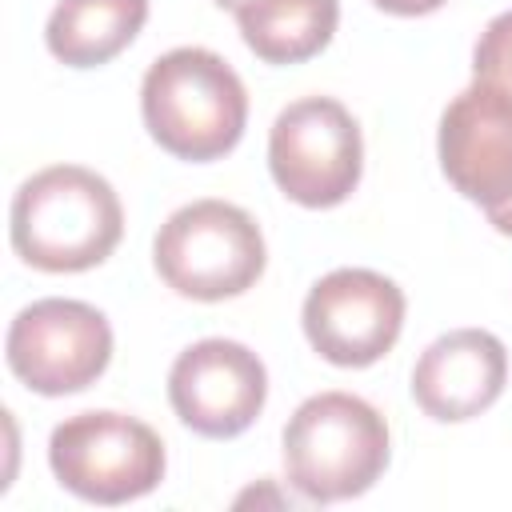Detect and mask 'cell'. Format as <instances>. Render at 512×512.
Instances as JSON below:
<instances>
[{
  "label": "cell",
  "instance_id": "cell-1",
  "mask_svg": "<svg viewBox=\"0 0 512 512\" xmlns=\"http://www.w3.org/2000/svg\"><path fill=\"white\" fill-rule=\"evenodd\" d=\"M12 248L40 272H84L112 256L124 236L116 188L80 164H52L28 176L8 212Z\"/></svg>",
  "mask_w": 512,
  "mask_h": 512
},
{
  "label": "cell",
  "instance_id": "cell-2",
  "mask_svg": "<svg viewBox=\"0 0 512 512\" xmlns=\"http://www.w3.org/2000/svg\"><path fill=\"white\" fill-rule=\"evenodd\" d=\"M140 112L144 128L164 152L204 164L240 144L248 124V92L224 56L184 44L148 64Z\"/></svg>",
  "mask_w": 512,
  "mask_h": 512
},
{
  "label": "cell",
  "instance_id": "cell-3",
  "mask_svg": "<svg viewBox=\"0 0 512 512\" xmlns=\"http://www.w3.org/2000/svg\"><path fill=\"white\" fill-rule=\"evenodd\" d=\"M388 468V424L352 392H316L284 424L288 484L312 504L368 492Z\"/></svg>",
  "mask_w": 512,
  "mask_h": 512
},
{
  "label": "cell",
  "instance_id": "cell-4",
  "mask_svg": "<svg viewBox=\"0 0 512 512\" xmlns=\"http://www.w3.org/2000/svg\"><path fill=\"white\" fill-rule=\"evenodd\" d=\"M160 280L188 300H228L248 292L268 264L260 224L228 200L176 208L152 244Z\"/></svg>",
  "mask_w": 512,
  "mask_h": 512
},
{
  "label": "cell",
  "instance_id": "cell-5",
  "mask_svg": "<svg viewBox=\"0 0 512 512\" xmlns=\"http://www.w3.org/2000/svg\"><path fill=\"white\" fill-rule=\"evenodd\" d=\"M52 476L88 504H128L164 480V440L136 416L96 408L52 428Z\"/></svg>",
  "mask_w": 512,
  "mask_h": 512
},
{
  "label": "cell",
  "instance_id": "cell-6",
  "mask_svg": "<svg viewBox=\"0 0 512 512\" xmlns=\"http://www.w3.org/2000/svg\"><path fill=\"white\" fill-rule=\"evenodd\" d=\"M268 168L288 200L336 208L356 192L364 172L360 124L332 96H300L268 132Z\"/></svg>",
  "mask_w": 512,
  "mask_h": 512
},
{
  "label": "cell",
  "instance_id": "cell-7",
  "mask_svg": "<svg viewBox=\"0 0 512 512\" xmlns=\"http://www.w3.org/2000/svg\"><path fill=\"white\" fill-rule=\"evenodd\" d=\"M8 368L40 396H72L96 384L112 360V324L84 300L48 296L16 312L4 336Z\"/></svg>",
  "mask_w": 512,
  "mask_h": 512
},
{
  "label": "cell",
  "instance_id": "cell-8",
  "mask_svg": "<svg viewBox=\"0 0 512 512\" xmlns=\"http://www.w3.org/2000/svg\"><path fill=\"white\" fill-rule=\"evenodd\" d=\"M300 320L308 344L328 364L368 368L400 340L404 292L384 272L336 268L308 288Z\"/></svg>",
  "mask_w": 512,
  "mask_h": 512
},
{
  "label": "cell",
  "instance_id": "cell-9",
  "mask_svg": "<svg viewBox=\"0 0 512 512\" xmlns=\"http://www.w3.org/2000/svg\"><path fill=\"white\" fill-rule=\"evenodd\" d=\"M168 400L192 432L208 440H232L252 428L268 400L264 360L240 340H196L168 372Z\"/></svg>",
  "mask_w": 512,
  "mask_h": 512
},
{
  "label": "cell",
  "instance_id": "cell-10",
  "mask_svg": "<svg viewBox=\"0 0 512 512\" xmlns=\"http://www.w3.org/2000/svg\"><path fill=\"white\" fill-rule=\"evenodd\" d=\"M440 168L484 212L512 200V96L472 80L440 116Z\"/></svg>",
  "mask_w": 512,
  "mask_h": 512
},
{
  "label": "cell",
  "instance_id": "cell-11",
  "mask_svg": "<svg viewBox=\"0 0 512 512\" xmlns=\"http://www.w3.org/2000/svg\"><path fill=\"white\" fill-rule=\"evenodd\" d=\"M508 380V352L484 328H456L432 340L412 368V396L424 416L460 424L492 408Z\"/></svg>",
  "mask_w": 512,
  "mask_h": 512
},
{
  "label": "cell",
  "instance_id": "cell-12",
  "mask_svg": "<svg viewBox=\"0 0 512 512\" xmlns=\"http://www.w3.org/2000/svg\"><path fill=\"white\" fill-rule=\"evenodd\" d=\"M148 0H60L48 16V52L68 68H96L120 56L144 28Z\"/></svg>",
  "mask_w": 512,
  "mask_h": 512
},
{
  "label": "cell",
  "instance_id": "cell-13",
  "mask_svg": "<svg viewBox=\"0 0 512 512\" xmlns=\"http://www.w3.org/2000/svg\"><path fill=\"white\" fill-rule=\"evenodd\" d=\"M236 24L264 64H300L328 48L340 24V0H248Z\"/></svg>",
  "mask_w": 512,
  "mask_h": 512
},
{
  "label": "cell",
  "instance_id": "cell-14",
  "mask_svg": "<svg viewBox=\"0 0 512 512\" xmlns=\"http://www.w3.org/2000/svg\"><path fill=\"white\" fill-rule=\"evenodd\" d=\"M472 72L476 80L496 84L512 96V8L484 24L476 52H472Z\"/></svg>",
  "mask_w": 512,
  "mask_h": 512
},
{
  "label": "cell",
  "instance_id": "cell-15",
  "mask_svg": "<svg viewBox=\"0 0 512 512\" xmlns=\"http://www.w3.org/2000/svg\"><path fill=\"white\" fill-rule=\"evenodd\" d=\"M372 4L392 12V16H428V12H436L448 0H372Z\"/></svg>",
  "mask_w": 512,
  "mask_h": 512
},
{
  "label": "cell",
  "instance_id": "cell-16",
  "mask_svg": "<svg viewBox=\"0 0 512 512\" xmlns=\"http://www.w3.org/2000/svg\"><path fill=\"white\" fill-rule=\"evenodd\" d=\"M488 224H492L496 232H504V236H512V200H504V204H496V208H488Z\"/></svg>",
  "mask_w": 512,
  "mask_h": 512
},
{
  "label": "cell",
  "instance_id": "cell-17",
  "mask_svg": "<svg viewBox=\"0 0 512 512\" xmlns=\"http://www.w3.org/2000/svg\"><path fill=\"white\" fill-rule=\"evenodd\" d=\"M216 4H220V8H228V12H240L248 0H216Z\"/></svg>",
  "mask_w": 512,
  "mask_h": 512
}]
</instances>
